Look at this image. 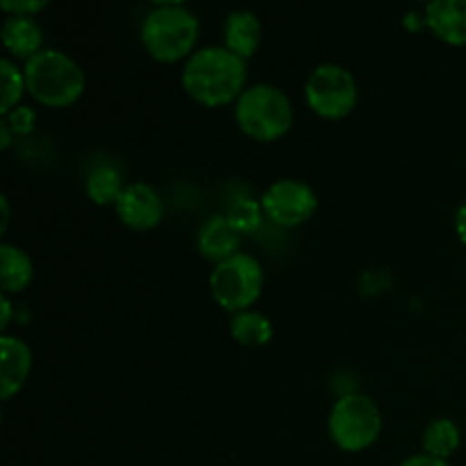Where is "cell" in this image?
<instances>
[{
  "label": "cell",
  "instance_id": "7a4b0ae2",
  "mask_svg": "<svg viewBox=\"0 0 466 466\" xmlns=\"http://www.w3.org/2000/svg\"><path fill=\"white\" fill-rule=\"evenodd\" d=\"M25 85L32 98L46 107H68L85 94L86 77L80 64L57 48H44L25 59Z\"/></svg>",
  "mask_w": 466,
  "mask_h": 466
},
{
  "label": "cell",
  "instance_id": "4316f807",
  "mask_svg": "<svg viewBox=\"0 0 466 466\" xmlns=\"http://www.w3.org/2000/svg\"><path fill=\"white\" fill-rule=\"evenodd\" d=\"M0 205H3V232L7 230V223H9V203H7V198H0Z\"/></svg>",
  "mask_w": 466,
  "mask_h": 466
},
{
  "label": "cell",
  "instance_id": "3957f363",
  "mask_svg": "<svg viewBox=\"0 0 466 466\" xmlns=\"http://www.w3.org/2000/svg\"><path fill=\"white\" fill-rule=\"evenodd\" d=\"M200 23L180 3H164L150 9L141 23V44L157 62L173 64L196 53Z\"/></svg>",
  "mask_w": 466,
  "mask_h": 466
},
{
  "label": "cell",
  "instance_id": "9c48e42d",
  "mask_svg": "<svg viewBox=\"0 0 466 466\" xmlns=\"http://www.w3.org/2000/svg\"><path fill=\"white\" fill-rule=\"evenodd\" d=\"M116 214L132 230H150L164 218V200L159 198L155 187L146 182H132L118 198Z\"/></svg>",
  "mask_w": 466,
  "mask_h": 466
},
{
  "label": "cell",
  "instance_id": "cb8c5ba5",
  "mask_svg": "<svg viewBox=\"0 0 466 466\" xmlns=\"http://www.w3.org/2000/svg\"><path fill=\"white\" fill-rule=\"evenodd\" d=\"M455 230H458V237L462 239V244H466V200L458 208L455 212Z\"/></svg>",
  "mask_w": 466,
  "mask_h": 466
},
{
  "label": "cell",
  "instance_id": "ffe728a7",
  "mask_svg": "<svg viewBox=\"0 0 466 466\" xmlns=\"http://www.w3.org/2000/svg\"><path fill=\"white\" fill-rule=\"evenodd\" d=\"M226 217L228 221L232 223V228H235L239 235H244V232H255L259 226H262L264 209L259 200L239 198L230 205Z\"/></svg>",
  "mask_w": 466,
  "mask_h": 466
},
{
  "label": "cell",
  "instance_id": "9a60e30c",
  "mask_svg": "<svg viewBox=\"0 0 466 466\" xmlns=\"http://www.w3.org/2000/svg\"><path fill=\"white\" fill-rule=\"evenodd\" d=\"M35 278V264L30 255L14 244L0 246V280L5 294H18L25 289Z\"/></svg>",
  "mask_w": 466,
  "mask_h": 466
},
{
  "label": "cell",
  "instance_id": "ac0fdd59",
  "mask_svg": "<svg viewBox=\"0 0 466 466\" xmlns=\"http://www.w3.org/2000/svg\"><path fill=\"white\" fill-rule=\"evenodd\" d=\"M126 187L127 185H123L121 171L114 168L112 164H100V167H96L94 171L86 176L85 182L86 196H89L96 205H116Z\"/></svg>",
  "mask_w": 466,
  "mask_h": 466
},
{
  "label": "cell",
  "instance_id": "277c9868",
  "mask_svg": "<svg viewBox=\"0 0 466 466\" xmlns=\"http://www.w3.org/2000/svg\"><path fill=\"white\" fill-rule=\"evenodd\" d=\"M237 126L258 141H276L291 130L294 105L287 91L262 82L239 96L235 107Z\"/></svg>",
  "mask_w": 466,
  "mask_h": 466
},
{
  "label": "cell",
  "instance_id": "52a82bcc",
  "mask_svg": "<svg viewBox=\"0 0 466 466\" xmlns=\"http://www.w3.org/2000/svg\"><path fill=\"white\" fill-rule=\"evenodd\" d=\"M305 100L314 114L337 121L349 116L358 105V82L339 64H319L305 82Z\"/></svg>",
  "mask_w": 466,
  "mask_h": 466
},
{
  "label": "cell",
  "instance_id": "e0dca14e",
  "mask_svg": "<svg viewBox=\"0 0 466 466\" xmlns=\"http://www.w3.org/2000/svg\"><path fill=\"white\" fill-rule=\"evenodd\" d=\"M230 335L239 341L241 346H264L273 337V323L264 314L246 309V312L232 314L230 319Z\"/></svg>",
  "mask_w": 466,
  "mask_h": 466
},
{
  "label": "cell",
  "instance_id": "5b68a950",
  "mask_svg": "<svg viewBox=\"0 0 466 466\" xmlns=\"http://www.w3.org/2000/svg\"><path fill=\"white\" fill-rule=\"evenodd\" d=\"M328 432L337 449L360 453L376 444L382 432V412L367 394H344L330 410Z\"/></svg>",
  "mask_w": 466,
  "mask_h": 466
},
{
  "label": "cell",
  "instance_id": "30bf717a",
  "mask_svg": "<svg viewBox=\"0 0 466 466\" xmlns=\"http://www.w3.org/2000/svg\"><path fill=\"white\" fill-rule=\"evenodd\" d=\"M0 399L9 400L23 390L32 371V350L23 339L12 335L0 337Z\"/></svg>",
  "mask_w": 466,
  "mask_h": 466
},
{
  "label": "cell",
  "instance_id": "4fadbf2b",
  "mask_svg": "<svg viewBox=\"0 0 466 466\" xmlns=\"http://www.w3.org/2000/svg\"><path fill=\"white\" fill-rule=\"evenodd\" d=\"M223 39H226V48L235 55L244 59L253 57L262 44V23L248 9H235L226 18Z\"/></svg>",
  "mask_w": 466,
  "mask_h": 466
},
{
  "label": "cell",
  "instance_id": "5bb4252c",
  "mask_svg": "<svg viewBox=\"0 0 466 466\" xmlns=\"http://www.w3.org/2000/svg\"><path fill=\"white\" fill-rule=\"evenodd\" d=\"M0 39L3 46L16 57L30 59L36 55L44 44V30L36 23L35 16H7L0 27Z\"/></svg>",
  "mask_w": 466,
  "mask_h": 466
},
{
  "label": "cell",
  "instance_id": "8992f818",
  "mask_svg": "<svg viewBox=\"0 0 466 466\" xmlns=\"http://www.w3.org/2000/svg\"><path fill=\"white\" fill-rule=\"evenodd\" d=\"M264 287L262 264L253 255L237 253L214 267L209 276L212 299L228 312H246L259 299Z\"/></svg>",
  "mask_w": 466,
  "mask_h": 466
},
{
  "label": "cell",
  "instance_id": "8fae6325",
  "mask_svg": "<svg viewBox=\"0 0 466 466\" xmlns=\"http://www.w3.org/2000/svg\"><path fill=\"white\" fill-rule=\"evenodd\" d=\"M426 25L451 46L466 44V0H435L426 5Z\"/></svg>",
  "mask_w": 466,
  "mask_h": 466
},
{
  "label": "cell",
  "instance_id": "603a6c76",
  "mask_svg": "<svg viewBox=\"0 0 466 466\" xmlns=\"http://www.w3.org/2000/svg\"><path fill=\"white\" fill-rule=\"evenodd\" d=\"M399 466H451V464H449V460L432 458V455H428V453H417V455H410V458H405Z\"/></svg>",
  "mask_w": 466,
  "mask_h": 466
},
{
  "label": "cell",
  "instance_id": "484cf974",
  "mask_svg": "<svg viewBox=\"0 0 466 466\" xmlns=\"http://www.w3.org/2000/svg\"><path fill=\"white\" fill-rule=\"evenodd\" d=\"M9 130H12V127H9V123L3 118V121H0V137H3V141H0V144H3V148H7L9 139H12V132Z\"/></svg>",
  "mask_w": 466,
  "mask_h": 466
},
{
  "label": "cell",
  "instance_id": "d6986e66",
  "mask_svg": "<svg viewBox=\"0 0 466 466\" xmlns=\"http://www.w3.org/2000/svg\"><path fill=\"white\" fill-rule=\"evenodd\" d=\"M0 80H3V105H0V112H3V116H7L14 107H18V100H21L23 91L27 89L25 73L12 59L3 57V62H0Z\"/></svg>",
  "mask_w": 466,
  "mask_h": 466
},
{
  "label": "cell",
  "instance_id": "ba28073f",
  "mask_svg": "<svg viewBox=\"0 0 466 466\" xmlns=\"http://www.w3.org/2000/svg\"><path fill=\"white\" fill-rule=\"evenodd\" d=\"M264 217L282 228H296L309 221L319 208V198L309 185L300 180H278L259 198Z\"/></svg>",
  "mask_w": 466,
  "mask_h": 466
},
{
  "label": "cell",
  "instance_id": "7c38bea8",
  "mask_svg": "<svg viewBox=\"0 0 466 466\" xmlns=\"http://www.w3.org/2000/svg\"><path fill=\"white\" fill-rule=\"evenodd\" d=\"M239 232L232 228V223L223 214H214V217L205 218V223L198 230L200 255L214 264L239 253Z\"/></svg>",
  "mask_w": 466,
  "mask_h": 466
},
{
  "label": "cell",
  "instance_id": "7402d4cb",
  "mask_svg": "<svg viewBox=\"0 0 466 466\" xmlns=\"http://www.w3.org/2000/svg\"><path fill=\"white\" fill-rule=\"evenodd\" d=\"M5 121L9 123V127H14V132H21V135H27L35 127V112L30 107H14L12 112L5 116Z\"/></svg>",
  "mask_w": 466,
  "mask_h": 466
},
{
  "label": "cell",
  "instance_id": "d4e9b609",
  "mask_svg": "<svg viewBox=\"0 0 466 466\" xmlns=\"http://www.w3.org/2000/svg\"><path fill=\"white\" fill-rule=\"evenodd\" d=\"M9 319H12V303H9L7 294H3V319H0V326L7 328Z\"/></svg>",
  "mask_w": 466,
  "mask_h": 466
},
{
  "label": "cell",
  "instance_id": "2e32d148",
  "mask_svg": "<svg viewBox=\"0 0 466 466\" xmlns=\"http://www.w3.org/2000/svg\"><path fill=\"white\" fill-rule=\"evenodd\" d=\"M460 428L455 426V421L451 419L441 417V419H432L431 423L423 431V453L432 455V458L440 460H449L455 451L460 449Z\"/></svg>",
  "mask_w": 466,
  "mask_h": 466
},
{
  "label": "cell",
  "instance_id": "6da1fadb",
  "mask_svg": "<svg viewBox=\"0 0 466 466\" xmlns=\"http://www.w3.org/2000/svg\"><path fill=\"white\" fill-rule=\"evenodd\" d=\"M248 66L246 59L228 50L226 46L198 48L182 68V86L200 105L221 107L239 100L246 91Z\"/></svg>",
  "mask_w": 466,
  "mask_h": 466
},
{
  "label": "cell",
  "instance_id": "44dd1931",
  "mask_svg": "<svg viewBox=\"0 0 466 466\" xmlns=\"http://www.w3.org/2000/svg\"><path fill=\"white\" fill-rule=\"evenodd\" d=\"M46 0H3L0 7L7 16H35L36 12L46 9Z\"/></svg>",
  "mask_w": 466,
  "mask_h": 466
}]
</instances>
